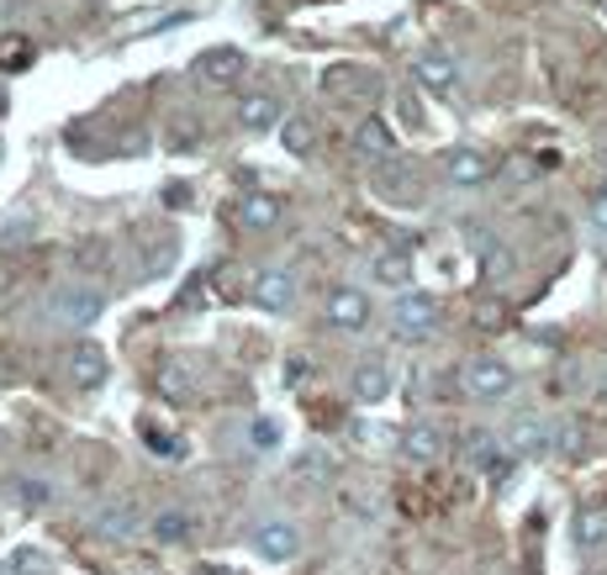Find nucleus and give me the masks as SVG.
Here are the masks:
<instances>
[{
	"label": "nucleus",
	"mask_w": 607,
	"mask_h": 575,
	"mask_svg": "<svg viewBox=\"0 0 607 575\" xmlns=\"http://www.w3.org/2000/svg\"><path fill=\"white\" fill-rule=\"evenodd\" d=\"M476 322H481V328H497V322H502V306H476Z\"/></svg>",
	"instance_id": "31"
},
{
	"label": "nucleus",
	"mask_w": 607,
	"mask_h": 575,
	"mask_svg": "<svg viewBox=\"0 0 607 575\" xmlns=\"http://www.w3.org/2000/svg\"><path fill=\"white\" fill-rule=\"evenodd\" d=\"M238 222H243V233H270L281 222V201L270 196V191H248L238 201Z\"/></svg>",
	"instance_id": "18"
},
{
	"label": "nucleus",
	"mask_w": 607,
	"mask_h": 575,
	"mask_svg": "<svg viewBox=\"0 0 607 575\" xmlns=\"http://www.w3.org/2000/svg\"><path fill=\"white\" fill-rule=\"evenodd\" d=\"M27 64H32V42L21 32H6L0 38V69H27Z\"/></svg>",
	"instance_id": "26"
},
{
	"label": "nucleus",
	"mask_w": 607,
	"mask_h": 575,
	"mask_svg": "<svg viewBox=\"0 0 607 575\" xmlns=\"http://www.w3.org/2000/svg\"><path fill=\"white\" fill-rule=\"evenodd\" d=\"M11 496H17L27 513H42V507L53 501V486H48V480H38V476H17V480H11Z\"/></svg>",
	"instance_id": "24"
},
{
	"label": "nucleus",
	"mask_w": 607,
	"mask_h": 575,
	"mask_svg": "<svg viewBox=\"0 0 607 575\" xmlns=\"http://www.w3.org/2000/svg\"><path fill=\"white\" fill-rule=\"evenodd\" d=\"M444 175L454 179L460 191H476V185H486L497 169H491V159H486L481 148H466V143H460V148H449L444 154Z\"/></svg>",
	"instance_id": "11"
},
{
	"label": "nucleus",
	"mask_w": 607,
	"mask_h": 575,
	"mask_svg": "<svg viewBox=\"0 0 607 575\" xmlns=\"http://www.w3.org/2000/svg\"><path fill=\"white\" fill-rule=\"evenodd\" d=\"M391 148H396V143H391V127H385L381 117H364L360 133H354V154L370 159V169H375V164H391Z\"/></svg>",
	"instance_id": "17"
},
{
	"label": "nucleus",
	"mask_w": 607,
	"mask_h": 575,
	"mask_svg": "<svg viewBox=\"0 0 607 575\" xmlns=\"http://www.w3.org/2000/svg\"><path fill=\"white\" fill-rule=\"evenodd\" d=\"M243 69H248V59H243V48H206V53H196V75H202L206 85H238Z\"/></svg>",
	"instance_id": "12"
},
{
	"label": "nucleus",
	"mask_w": 607,
	"mask_h": 575,
	"mask_svg": "<svg viewBox=\"0 0 607 575\" xmlns=\"http://www.w3.org/2000/svg\"><path fill=\"white\" fill-rule=\"evenodd\" d=\"M391 386H396L391 364H385V359H364L360 370L349 376V397L360 401V407H375V401L391 397Z\"/></svg>",
	"instance_id": "9"
},
{
	"label": "nucleus",
	"mask_w": 607,
	"mask_h": 575,
	"mask_svg": "<svg viewBox=\"0 0 607 575\" xmlns=\"http://www.w3.org/2000/svg\"><path fill=\"white\" fill-rule=\"evenodd\" d=\"M96 528H101L106 538H133L138 534V507H133V501H117V507H106V513L96 517Z\"/></svg>",
	"instance_id": "22"
},
{
	"label": "nucleus",
	"mask_w": 607,
	"mask_h": 575,
	"mask_svg": "<svg viewBox=\"0 0 607 575\" xmlns=\"http://www.w3.org/2000/svg\"><path fill=\"white\" fill-rule=\"evenodd\" d=\"M281 143L291 148V154H296V159H306V154L317 148V127H312L306 117H285V121H281Z\"/></svg>",
	"instance_id": "23"
},
{
	"label": "nucleus",
	"mask_w": 607,
	"mask_h": 575,
	"mask_svg": "<svg viewBox=\"0 0 607 575\" xmlns=\"http://www.w3.org/2000/svg\"><path fill=\"white\" fill-rule=\"evenodd\" d=\"M323 90L327 96H381V80L370 75V69H360V64H333V69H323Z\"/></svg>",
	"instance_id": "15"
},
{
	"label": "nucleus",
	"mask_w": 607,
	"mask_h": 575,
	"mask_svg": "<svg viewBox=\"0 0 607 575\" xmlns=\"http://www.w3.org/2000/svg\"><path fill=\"white\" fill-rule=\"evenodd\" d=\"M402 455L412 459V465H433V459L444 455V433H439L433 422H412L402 438Z\"/></svg>",
	"instance_id": "19"
},
{
	"label": "nucleus",
	"mask_w": 607,
	"mask_h": 575,
	"mask_svg": "<svg viewBox=\"0 0 607 575\" xmlns=\"http://www.w3.org/2000/svg\"><path fill=\"white\" fill-rule=\"evenodd\" d=\"M518 386V370L497 354H476L466 364V397L470 401H507Z\"/></svg>",
	"instance_id": "2"
},
{
	"label": "nucleus",
	"mask_w": 607,
	"mask_h": 575,
	"mask_svg": "<svg viewBox=\"0 0 607 575\" xmlns=\"http://www.w3.org/2000/svg\"><path fill=\"white\" fill-rule=\"evenodd\" d=\"M254 301H260L264 312H291L296 306V275L281 270V264H270L254 275Z\"/></svg>",
	"instance_id": "8"
},
{
	"label": "nucleus",
	"mask_w": 607,
	"mask_h": 575,
	"mask_svg": "<svg viewBox=\"0 0 607 575\" xmlns=\"http://www.w3.org/2000/svg\"><path fill=\"white\" fill-rule=\"evenodd\" d=\"M323 318H327V328H339V333H360L364 322H370V296H364V291H349V285H339V291H327Z\"/></svg>",
	"instance_id": "7"
},
{
	"label": "nucleus",
	"mask_w": 607,
	"mask_h": 575,
	"mask_svg": "<svg viewBox=\"0 0 607 575\" xmlns=\"http://www.w3.org/2000/svg\"><path fill=\"white\" fill-rule=\"evenodd\" d=\"M576 549H587V555L607 549V517L603 513H587L581 523H576Z\"/></svg>",
	"instance_id": "25"
},
{
	"label": "nucleus",
	"mask_w": 607,
	"mask_h": 575,
	"mask_svg": "<svg viewBox=\"0 0 607 575\" xmlns=\"http://www.w3.org/2000/svg\"><path fill=\"white\" fill-rule=\"evenodd\" d=\"M439 322H444V306H439V296H428V291H402L396 306H391V333L402 338V343L433 338Z\"/></svg>",
	"instance_id": "1"
},
{
	"label": "nucleus",
	"mask_w": 607,
	"mask_h": 575,
	"mask_svg": "<svg viewBox=\"0 0 607 575\" xmlns=\"http://www.w3.org/2000/svg\"><path fill=\"white\" fill-rule=\"evenodd\" d=\"M275 438H281L275 433V422H264L260 417V422H254V449H275Z\"/></svg>",
	"instance_id": "29"
},
{
	"label": "nucleus",
	"mask_w": 607,
	"mask_h": 575,
	"mask_svg": "<svg viewBox=\"0 0 607 575\" xmlns=\"http://www.w3.org/2000/svg\"><path fill=\"white\" fill-rule=\"evenodd\" d=\"M555 449L566 459H581L587 455V428H581V422H560V428H555Z\"/></svg>",
	"instance_id": "27"
},
{
	"label": "nucleus",
	"mask_w": 607,
	"mask_h": 575,
	"mask_svg": "<svg viewBox=\"0 0 607 575\" xmlns=\"http://www.w3.org/2000/svg\"><path fill=\"white\" fill-rule=\"evenodd\" d=\"M502 449L512 459H539L555 449V422H545L539 412H518L512 422H507L502 433Z\"/></svg>",
	"instance_id": "3"
},
{
	"label": "nucleus",
	"mask_w": 607,
	"mask_h": 575,
	"mask_svg": "<svg viewBox=\"0 0 607 575\" xmlns=\"http://www.w3.org/2000/svg\"><path fill=\"white\" fill-rule=\"evenodd\" d=\"M17 575H48V559L32 555V549H21V555H17Z\"/></svg>",
	"instance_id": "28"
},
{
	"label": "nucleus",
	"mask_w": 607,
	"mask_h": 575,
	"mask_svg": "<svg viewBox=\"0 0 607 575\" xmlns=\"http://www.w3.org/2000/svg\"><path fill=\"white\" fill-rule=\"evenodd\" d=\"M412 75H418L433 96H449V90L460 85V64H454V53H444V48H423L418 64H412Z\"/></svg>",
	"instance_id": "10"
},
{
	"label": "nucleus",
	"mask_w": 607,
	"mask_h": 575,
	"mask_svg": "<svg viewBox=\"0 0 607 575\" xmlns=\"http://www.w3.org/2000/svg\"><path fill=\"white\" fill-rule=\"evenodd\" d=\"M587 212H591V222H597V227H603V233H607V191H597V196H591V206H587Z\"/></svg>",
	"instance_id": "30"
},
{
	"label": "nucleus",
	"mask_w": 607,
	"mask_h": 575,
	"mask_svg": "<svg viewBox=\"0 0 607 575\" xmlns=\"http://www.w3.org/2000/svg\"><path fill=\"white\" fill-rule=\"evenodd\" d=\"M603 391H607V380H603Z\"/></svg>",
	"instance_id": "34"
},
{
	"label": "nucleus",
	"mask_w": 607,
	"mask_h": 575,
	"mask_svg": "<svg viewBox=\"0 0 607 575\" xmlns=\"http://www.w3.org/2000/svg\"><path fill=\"white\" fill-rule=\"evenodd\" d=\"M148 534L159 538V544H185V538L196 534V517L185 513V507H164V513L148 517Z\"/></svg>",
	"instance_id": "20"
},
{
	"label": "nucleus",
	"mask_w": 607,
	"mask_h": 575,
	"mask_svg": "<svg viewBox=\"0 0 607 575\" xmlns=\"http://www.w3.org/2000/svg\"><path fill=\"white\" fill-rule=\"evenodd\" d=\"M6 106H11V96H6V85H0V117H6Z\"/></svg>",
	"instance_id": "32"
},
{
	"label": "nucleus",
	"mask_w": 607,
	"mask_h": 575,
	"mask_svg": "<svg viewBox=\"0 0 607 575\" xmlns=\"http://www.w3.org/2000/svg\"><path fill=\"white\" fill-rule=\"evenodd\" d=\"M370 191H375L385 206H418V201H423V179L412 175L407 164L391 159V164H375V169H370Z\"/></svg>",
	"instance_id": "5"
},
{
	"label": "nucleus",
	"mask_w": 607,
	"mask_h": 575,
	"mask_svg": "<svg viewBox=\"0 0 607 575\" xmlns=\"http://www.w3.org/2000/svg\"><path fill=\"white\" fill-rule=\"evenodd\" d=\"M370 280L385 285V291H407L412 285V254L407 248H381V254L370 259Z\"/></svg>",
	"instance_id": "16"
},
{
	"label": "nucleus",
	"mask_w": 607,
	"mask_h": 575,
	"mask_svg": "<svg viewBox=\"0 0 607 575\" xmlns=\"http://www.w3.org/2000/svg\"><path fill=\"white\" fill-rule=\"evenodd\" d=\"M254 555L270 559V565H291V559L302 555V528L291 517H264L260 528H254Z\"/></svg>",
	"instance_id": "4"
},
{
	"label": "nucleus",
	"mask_w": 607,
	"mask_h": 575,
	"mask_svg": "<svg viewBox=\"0 0 607 575\" xmlns=\"http://www.w3.org/2000/svg\"><path fill=\"white\" fill-rule=\"evenodd\" d=\"M101 306H106V296L96 285H63L59 296H53V318L63 328H90V322L101 318Z\"/></svg>",
	"instance_id": "6"
},
{
	"label": "nucleus",
	"mask_w": 607,
	"mask_h": 575,
	"mask_svg": "<svg viewBox=\"0 0 607 575\" xmlns=\"http://www.w3.org/2000/svg\"><path fill=\"white\" fill-rule=\"evenodd\" d=\"M238 121H243V133H275V127L285 121L281 96H275V90H254V96H243Z\"/></svg>",
	"instance_id": "13"
},
{
	"label": "nucleus",
	"mask_w": 607,
	"mask_h": 575,
	"mask_svg": "<svg viewBox=\"0 0 607 575\" xmlns=\"http://www.w3.org/2000/svg\"><path fill=\"white\" fill-rule=\"evenodd\" d=\"M587 6H597V0H587Z\"/></svg>",
	"instance_id": "33"
},
{
	"label": "nucleus",
	"mask_w": 607,
	"mask_h": 575,
	"mask_svg": "<svg viewBox=\"0 0 607 575\" xmlns=\"http://www.w3.org/2000/svg\"><path fill=\"white\" fill-rule=\"evenodd\" d=\"M106 376H111V359H106L101 343H80V349L69 354V380H75V391H96V386H106Z\"/></svg>",
	"instance_id": "14"
},
{
	"label": "nucleus",
	"mask_w": 607,
	"mask_h": 575,
	"mask_svg": "<svg viewBox=\"0 0 607 575\" xmlns=\"http://www.w3.org/2000/svg\"><path fill=\"white\" fill-rule=\"evenodd\" d=\"M291 476L302 480V486H327V476H333V455H327V449H306V455L291 459Z\"/></svg>",
	"instance_id": "21"
}]
</instances>
